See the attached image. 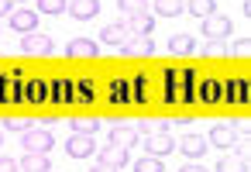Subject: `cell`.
Returning a JSON list of instances; mask_svg holds the SVG:
<instances>
[{
  "instance_id": "2",
  "label": "cell",
  "mask_w": 251,
  "mask_h": 172,
  "mask_svg": "<svg viewBox=\"0 0 251 172\" xmlns=\"http://www.w3.org/2000/svg\"><path fill=\"white\" fill-rule=\"evenodd\" d=\"M52 49H55V45H52V38H49L45 31H28V35H21V52H25V55H38V59H42V55H52Z\"/></svg>"
},
{
  "instance_id": "22",
  "label": "cell",
  "mask_w": 251,
  "mask_h": 172,
  "mask_svg": "<svg viewBox=\"0 0 251 172\" xmlns=\"http://www.w3.org/2000/svg\"><path fill=\"white\" fill-rule=\"evenodd\" d=\"M169 124L162 121V117H145L141 124H138V131H145V134H158V131H165Z\"/></svg>"
},
{
  "instance_id": "31",
  "label": "cell",
  "mask_w": 251,
  "mask_h": 172,
  "mask_svg": "<svg viewBox=\"0 0 251 172\" xmlns=\"http://www.w3.org/2000/svg\"><path fill=\"white\" fill-rule=\"evenodd\" d=\"M14 7H11V0H0V18H7Z\"/></svg>"
},
{
  "instance_id": "26",
  "label": "cell",
  "mask_w": 251,
  "mask_h": 172,
  "mask_svg": "<svg viewBox=\"0 0 251 172\" xmlns=\"http://www.w3.org/2000/svg\"><path fill=\"white\" fill-rule=\"evenodd\" d=\"M4 127H7V131H28V127H31V121H28V117H14V114H11V117H4Z\"/></svg>"
},
{
  "instance_id": "34",
  "label": "cell",
  "mask_w": 251,
  "mask_h": 172,
  "mask_svg": "<svg viewBox=\"0 0 251 172\" xmlns=\"http://www.w3.org/2000/svg\"><path fill=\"white\" fill-rule=\"evenodd\" d=\"M0 145H4V141H0Z\"/></svg>"
},
{
  "instance_id": "9",
  "label": "cell",
  "mask_w": 251,
  "mask_h": 172,
  "mask_svg": "<svg viewBox=\"0 0 251 172\" xmlns=\"http://www.w3.org/2000/svg\"><path fill=\"white\" fill-rule=\"evenodd\" d=\"M66 55L69 59H97V42L93 38H69L66 42Z\"/></svg>"
},
{
  "instance_id": "14",
  "label": "cell",
  "mask_w": 251,
  "mask_h": 172,
  "mask_svg": "<svg viewBox=\"0 0 251 172\" xmlns=\"http://www.w3.org/2000/svg\"><path fill=\"white\" fill-rule=\"evenodd\" d=\"M121 49H124V55H131V59H145V55L155 52V42H151V38H127Z\"/></svg>"
},
{
  "instance_id": "7",
  "label": "cell",
  "mask_w": 251,
  "mask_h": 172,
  "mask_svg": "<svg viewBox=\"0 0 251 172\" xmlns=\"http://www.w3.org/2000/svg\"><path fill=\"white\" fill-rule=\"evenodd\" d=\"M66 11L76 18V21H93L100 14V0H69Z\"/></svg>"
},
{
  "instance_id": "16",
  "label": "cell",
  "mask_w": 251,
  "mask_h": 172,
  "mask_svg": "<svg viewBox=\"0 0 251 172\" xmlns=\"http://www.w3.org/2000/svg\"><path fill=\"white\" fill-rule=\"evenodd\" d=\"M210 145H217V148H230L234 141H237V134H234V124H217L213 131H210V138H206Z\"/></svg>"
},
{
  "instance_id": "35",
  "label": "cell",
  "mask_w": 251,
  "mask_h": 172,
  "mask_svg": "<svg viewBox=\"0 0 251 172\" xmlns=\"http://www.w3.org/2000/svg\"><path fill=\"white\" fill-rule=\"evenodd\" d=\"M49 172H52V169H49Z\"/></svg>"
},
{
  "instance_id": "1",
  "label": "cell",
  "mask_w": 251,
  "mask_h": 172,
  "mask_svg": "<svg viewBox=\"0 0 251 172\" xmlns=\"http://www.w3.org/2000/svg\"><path fill=\"white\" fill-rule=\"evenodd\" d=\"M230 31H234V21H230V18H224V14L203 18V38H206V42H224Z\"/></svg>"
},
{
  "instance_id": "12",
  "label": "cell",
  "mask_w": 251,
  "mask_h": 172,
  "mask_svg": "<svg viewBox=\"0 0 251 172\" xmlns=\"http://www.w3.org/2000/svg\"><path fill=\"white\" fill-rule=\"evenodd\" d=\"M127 148L124 145H114V141H107L103 148H100V162H107V165H114V169H124L127 165Z\"/></svg>"
},
{
  "instance_id": "24",
  "label": "cell",
  "mask_w": 251,
  "mask_h": 172,
  "mask_svg": "<svg viewBox=\"0 0 251 172\" xmlns=\"http://www.w3.org/2000/svg\"><path fill=\"white\" fill-rule=\"evenodd\" d=\"M66 4L69 0H38L42 14H66Z\"/></svg>"
},
{
  "instance_id": "8",
  "label": "cell",
  "mask_w": 251,
  "mask_h": 172,
  "mask_svg": "<svg viewBox=\"0 0 251 172\" xmlns=\"http://www.w3.org/2000/svg\"><path fill=\"white\" fill-rule=\"evenodd\" d=\"M124 25H127V31H131V38H151V31H155V14H134V18H127Z\"/></svg>"
},
{
  "instance_id": "11",
  "label": "cell",
  "mask_w": 251,
  "mask_h": 172,
  "mask_svg": "<svg viewBox=\"0 0 251 172\" xmlns=\"http://www.w3.org/2000/svg\"><path fill=\"white\" fill-rule=\"evenodd\" d=\"M206 138H200V134H189V138H182V141H176V148H179V155H186V158H200V155H206Z\"/></svg>"
},
{
  "instance_id": "18",
  "label": "cell",
  "mask_w": 251,
  "mask_h": 172,
  "mask_svg": "<svg viewBox=\"0 0 251 172\" xmlns=\"http://www.w3.org/2000/svg\"><path fill=\"white\" fill-rule=\"evenodd\" d=\"M193 49H196V42H193V35H186V31H179V35L169 38V52H172V55H189Z\"/></svg>"
},
{
  "instance_id": "6",
  "label": "cell",
  "mask_w": 251,
  "mask_h": 172,
  "mask_svg": "<svg viewBox=\"0 0 251 172\" xmlns=\"http://www.w3.org/2000/svg\"><path fill=\"white\" fill-rule=\"evenodd\" d=\"M93 151H97L93 134H73V138L66 141V155H69V158H90Z\"/></svg>"
},
{
  "instance_id": "13",
  "label": "cell",
  "mask_w": 251,
  "mask_h": 172,
  "mask_svg": "<svg viewBox=\"0 0 251 172\" xmlns=\"http://www.w3.org/2000/svg\"><path fill=\"white\" fill-rule=\"evenodd\" d=\"M18 169H21V172H49L52 162H49V155H42V151H25V158L18 162Z\"/></svg>"
},
{
  "instance_id": "3",
  "label": "cell",
  "mask_w": 251,
  "mask_h": 172,
  "mask_svg": "<svg viewBox=\"0 0 251 172\" xmlns=\"http://www.w3.org/2000/svg\"><path fill=\"white\" fill-rule=\"evenodd\" d=\"M141 145H145V155H155V158H165V155L176 151V141H172L165 131H158V134H145Z\"/></svg>"
},
{
  "instance_id": "17",
  "label": "cell",
  "mask_w": 251,
  "mask_h": 172,
  "mask_svg": "<svg viewBox=\"0 0 251 172\" xmlns=\"http://www.w3.org/2000/svg\"><path fill=\"white\" fill-rule=\"evenodd\" d=\"M127 38H131L127 25H107V28H103V35H100V42H103V45H117V49H121Z\"/></svg>"
},
{
  "instance_id": "19",
  "label": "cell",
  "mask_w": 251,
  "mask_h": 172,
  "mask_svg": "<svg viewBox=\"0 0 251 172\" xmlns=\"http://www.w3.org/2000/svg\"><path fill=\"white\" fill-rule=\"evenodd\" d=\"M217 172H251L248 169V155H224L217 162Z\"/></svg>"
},
{
  "instance_id": "15",
  "label": "cell",
  "mask_w": 251,
  "mask_h": 172,
  "mask_svg": "<svg viewBox=\"0 0 251 172\" xmlns=\"http://www.w3.org/2000/svg\"><path fill=\"white\" fill-rule=\"evenodd\" d=\"M186 11V0H151V14L158 18H179Z\"/></svg>"
},
{
  "instance_id": "21",
  "label": "cell",
  "mask_w": 251,
  "mask_h": 172,
  "mask_svg": "<svg viewBox=\"0 0 251 172\" xmlns=\"http://www.w3.org/2000/svg\"><path fill=\"white\" fill-rule=\"evenodd\" d=\"M186 11L196 18H210V14H217V0H189Z\"/></svg>"
},
{
  "instance_id": "32",
  "label": "cell",
  "mask_w": 251,
  "mask_h": 172,
  "mask_svg": "<svg viewBox=\"0 0 251 172\" xmlns=\"http://www.w3.org/2000/svg\"><path fill=\"white\" fill-rule=\"evenodd\" d=\"M179 172H206V169H203V165H196V162H189V165H182Z\"/></svg>"
},
{
  "instance_id": "23",
  "label": "cell",
  "mask_w": 251,
  "mask_h": 172,
  "mask_svg": "<svg viewBox=\"0 0 251 172\" xmlns=\"http://www.w3.org/2000/svg\"><path fill=\"white\" fill-rule=\"evenodd\" d=\"M134 172H165V169H162V158H155V155H145V158L134 165Z\"/></svg>"
},
{
  "instance_id": "33",
  "label": "cell",
  "mask_w": 251,
  "mask_h": 172,
  "mask_svg": "<svg viewBox=\"0 0 251 172\" xmlns=\"http://www.w3.org/2000/svg\"><path fill=\"white\" fill-rule=\"evenodd\" d=\"M11 4H25V0H11Z\"/></svg>"
},
{
  "instance_id": "25",
  "label": "cell",
  "mask_w": 251,
  "mask_h": 172,
  "mask_svg": "<svg viewBox=\"0 0 251 172\" xmlns=\"http://www.w3.org/2000/svg\"><path fill=\"white\" fill-rule=\"evenodd\" d=\"M73 131L76 134H93L97 131V117H76L73 121Z\"/></svg>"
},
{
  "instance_id": "4",
  "label": "cell",
  "mask_w": 251,
  "mask_h": 172,
  "mask_svg": "<svg viewBox=\"0 0 251 172\" xmlns=\"http://www.w3.org/2000/svg\"><path fill=\"white\" fill-rule=\"evenodd\" d=\"M21 145H25V151H42V155H49L55 141H52V134H49L45 127H28Z\"/></svg>"
},
{
  "instance_id": "29",
  "label": "cell",
  "mask_w": 251,
  "mask_h": 172,
  "mask_svg": "<svg viewBox=\"0 0 251 172\" xmlns=\"http://www.w3.org/2000/svg\"><path fill=\"white\" fill-rule=\"evenodd\" d=\"M0 172H21L14 158H0Z\"/></svg>"
},
{
  "instance_id": "5",
  "label": "cell",
  "mask_w": 251,
  "mask_h": 172,
  "mask_svg": "<svg viewBox=\"0 0 251 172\" xmlns=\"http://www.w3.org/2000/svg\"><path fill=\"white\" fill-rule=\"evenodd\" d=\"M138 124H131V121H114L110 124V141L114 145H124V148H131L134 141H138Z\"/></svg>"
},
{
  "instance_id": "27",
  "label": "cell",
  "mask_w": 251,
  "mask_h": 172,
  "mask_svg": "<svg viewBox=\"0 0 251 172\" xmlns=\"http://www.w3.org/2000/svg\"><path fill=\"white\" fill-rule=\"evenodd\" d=\"M227 52H237V55H251V38L248 35H241L237 42H230V49Z\"/></svg>"
},
{
  "instance_id": "20",
  "label": "cell",
  "mask_w": 251,
  "mask_h": 172,
  "mask_svg": "<svg viewBox=\"0 0 251 172\" xmlns=\"http://www.w3.org/2000/svg\"><path fill=\"white\" fill-rule=\"evenodd\" d=\"M117 7L124 18H134V14H151V0H117Z\"/></svg>"
},
{
  "instance_id": "28",
  "label": "cell",
  "mask_w": 251,
  "mask_h": 172,
  "mask_svg": "<svg viewBox=\"0 0 251 172\" xmlns=\"http://www.w3.org/2000/svg\"><path fill=\"white\" fill-rule=\"evenodd\" d=\"M203 52H206V55H224V52H227V45H224V42H206V45H203Z\"/></svg>"
},
{
  "instance_id": "10",
  "label": "cell",
  "mask_w": 251,
  "mask_h": 172,
  "mask_svg": "<svg viewBox=\"0 0 251 172\" xmlns=\"http://www.w3.org/2000/svg\"><path fill=\"white\" fill-rule=\"evenodd\" d=\"M11 28L28 35V31H38V11H11Z\"/></svg>"
},
{
  "instance_id": "30",
  "label": "cell",
  "mask_w": 251,
  "mask_h": 172,
  "mask_svg": "<svg viewBox=\"0 0 251 172\" xmlns=\"http://www.w3.org/2000/svg\"><path fill=\"white\" fill-rule=\"evenodd\" d=\"M90 172H121V169H114V165H107V162H97V169H90Z\"/></svg>"
}]
</instances>
